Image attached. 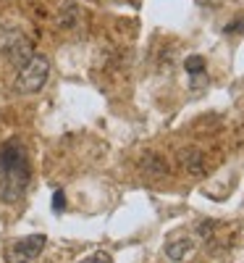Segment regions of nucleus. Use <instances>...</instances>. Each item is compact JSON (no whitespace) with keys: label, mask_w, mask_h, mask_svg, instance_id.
Masks as SVG:
<instances>
[{"label":"nucleus","mask_w":244,"mask_h":263,"mask_svg":"<svg viewBox=\"0 0 244 263\" xmlns=\"http://www.w3.org/2000/svg\"><path fill=\"white\" fill-rule=\"evenodd\" d=\"M32 179V166L27 147L18 137H11L0 145V200L16 203L24 197Z\"/></svg>","instance_id":"1"},{"label":"nucleus","mask_w":244,"mask_h":263,"mask_svg":"<svg viewBox=\"0 0 244 263\" xmlns=\"http://www.w3.org/2000/svg\"><path fill=\"white\" fill-rule=\"evenodd\" d=\"M48 79H50V61L45 55H37L34 53L18 69L13 87H16V92H21V95H32V92H39L42 87L48 84Z\"/></svg>","instance_id":"2"},{"label":"nucleus","mask_w":244,"mask_h":263,"mask_svg":"<svg viewBox=\"0 0 244 263\" xmlns=\"http://www.w3.org/2000/svg\"><path fill=\"white\" fill-rule=\"evenodd\" d=\"M0 53H3L8 58V63L16 66V69H21V66L34 55L29 37L18 29H0Z\"/></svg>","instance_id":"3"},{"label":"nucleus","mask_w":244,"mask_h":263,"mask_svg":"<svg viewBox=\"0 0 244 263\" xmlns=\"http://www.w3.org/2000/svg\"><path fill=\"white\" fill-rule=\"evenodd\" d=\"M45 245H48L45 234H29L24 239H16L6 248V263H32Z\"/></svg>","instance_id":"4"},{"label":"nucleus","mask_w":244,"mask_h":263,"mask_svg":"<svg viewBox=\"0 0 244 263\" xmlns=\"http://www.w3.org/2000/svg\"><path fill=\"white\" fill-rule=\"evenodd\" d=\"M179 163L187 174H192V177H202L205 174V156H202V150H197V147H184L179 153Z\"/></svg>","instance_id":"5"},{"label":"nucleus","mask_w":244,"mask_h":263,"mask_svg":"<svg viewBox=\"0 0 244 263\" xmlns=\"http://www.w3.org/2000/svg\"><path fill=\"white\" fill-rule=\"evenodd\" d=\"M139 168L147 177H166L168 174V163H166L163 156H158V153H145L142 161H139Z\"/></svg>","instance_id":"6"},{"label":"nucleus","mask_w":244,"mask_h":263,"mask_svg":"<svg viewBox=\"0 0 244 263\" xmlns=\"http://www.w3.org/2000/svg\"><path fill=\"white\" fill-rule=\"evenodd\" d=\"M194 250V239L192 237H181V239H171L166 245V255L173 260V263H181L187 260V255Z\"/></svg>","instance_id":"7"},{"label":"nucleus","mask_w":244,"mask_h":263,"mask_svg":"<svg viewBox=\"0 0 244 263\" xmlns=\"http://www.w3.org/2000/svg\"><path fill=\"white\" fill-rule=\"evenodd\" d=\"M184 69H187V74H192V77L202 74V71H205V58H202V55H189V58L184 61Z\"/></svg>","instance_id":"8"},{"label":"nucleus","mask_w":244,"mask_h":263,"mask_svg":"<svg viewBox=\"0 0 244 263\" xmlns=\"http://www.w3.org/2000/svg\"><path fill=\"white\" fill-rule=\"evenodd\" d=\"M223 32H226V34H239V32H244V13L236 16L234 21H229V24L223 27Z\"/></svg>","instance_id":"9"},{"label":"nucleus","mask_w":244,"mask_h":263,"mask_svg":"<svg viewBox=\"0 0 244 263\" xmlns=\"http://www.w3.org/2000/svg\"><path fill=\"white\" fill-rule=\"evenodd\" d=\"M79 263H113V260H110V253L97 250V253H92L90 258H84V260H79Z\"/></svg>","instance_id":"10"},{"label":"nucleus","mask_w":244,"mask_h":263,"mask_svg":"<svg viewBox=\"0 0 244 263\" xmlns=\"http://www.w3.org/2000/svg\"><path fill=\"white\" fill-rule=\"evenodd\" d=\"M63 208H66V192H63V190H55V192H53V211L60 213Z\"/></svg>","instance_id":"11"},{"label":"nucleus","mask_w":244,"mask_h":263,"mask_svg":"<svg viewBox=\"0 0 244 263\" xmlns=\"http://www.w3.org/2000/svg\"><path fill=\"white\" fill-rule=\"evenodd\" d=\"M213 227H215L213 221H202V224H199V234H202V237H208V234L213 232Z\"/></svg>","instance_id":"12"}]
</instances>
